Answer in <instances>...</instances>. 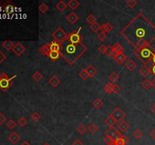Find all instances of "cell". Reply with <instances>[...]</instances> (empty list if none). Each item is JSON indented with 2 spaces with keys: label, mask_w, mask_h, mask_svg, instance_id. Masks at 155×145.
Returning <instances> with one entry per match:
<instances>
[{
  "label": "cell",
  "mask_w": 155,
  "mask_h": 145,
  "mask_svg": "<svg viewBox=\"0 0 155 145\" xmlns=\"http://www.w3.org/2000/svg\"><path fill=\"white\" fill-rule=\"evenodd\" d=\"M67 4H66L64 1H59V2L55 5V8L58 9V11H60V12H63V11L67 9Z\"/></svg>",
  "instance_id": "cell-20"
},
{
  "label": "cell",
  "mask_w": 155,
  "mask_h": 145,
  "mask_svg": "<svg viewBox=\"0 0 155 145\" xmlns=\"http://www.w3.org/2000/svg\"><path fill=\"white\" fill-rule=\"evenodd\" d=\"M21 145H30V144L28 143L27 141H24V143H23Z\"/></svg>",
  "instance_id": "cell-56"
},
{
  "label": "cell",
  "mask_w": 155,
  "mask_h": 145,
  "mask_svg": "<svg viewBox=\"0 0 155 145\" xmlns=\"http://www.w3.org/2000/svg\"><path fill=\"white\" fill-rule=\"evenodd\" d=\"M151 72L155 76V64L152 67V68L151 69Z\"/></svg>",
  "instance_id": "cell-53"
},
{
  "label": "cell",
  "mask_w": 155,
  "mask_h": 145,
  "mask_svg": "<svg viewBox=\"0 0 155 145\" xmlns=\"http://www.w3.org/2000/svg\"><path fill=\"white\" fill-rule=\"evenodd\" d=\"M142 87L146 89V90H148L152 87V85H151V81H150L149 79H144V81L142 82Z\"/></svg>",
  "instance_id": "cell-31"
},
{
  "label": "cell",
  "mask_w": 155,
  "mask_h": 145,
  "mask_svg": "<svg viewBox=\"0 0 155 145\" xmlns=\"http://www.w3.org/2000/svg\"><path fill=\"white\" fill-rule=\"evenodd\" d=\"M151 61H152V62L154 63V64H155V50L154 51L153 57H152V58H151Z\"/></svg>",
  "instance_id": "cell-54"
},
{
  "label": "cell",
  "mask_w": 155,
  "mask_h": 145,
  "mask_svg": "<svg viewBox=\"0 0 155 145\" xmlns=\"http://www.w3.org/2000/svg\"><path fill=\"white\" fill-rule=\"evenodd\" d=\"M88 130L91 132L92 134H95V133H96L98 132V126L96 125L95 123H92L89 125V128H88Z\"/></svg>",
  "instance_id": "cell-34"
},
{
  "label": "cell",
  "mask_w": 155,
  "mask_h": 145,
  "mask_svg": "<svg viewBox=\"0 0 155 145\" xmlns=\"http://www.w3.org/2000/svg\"><path fill=\"white\" fill-rule=\"evenodd\" d=\"M5 46L6 47V48L8 50H9V49H11V48H12V46H13V43L11 42H7L5 44Z\"/></svg>",
  "instance_id": "cell-48"
},
{
  "label": "cell",
  "mask_w": 155,
  "mask_h": 145,
  "mask_svg": "<svg viewBox=\"0 0 155 145\" xmlns=\"http://www.w3.org/2000/svg\"><path fill=\"white\" fill-rule=\"evenodd\" d=\"M72 145H83V143L80 141V139H77V140H75V141H73Z\"/></svg>",
  "instance_id": "cell-50"
},
{
  "label": "cell",
  "mask_w": 155,
  "mask_h": 145,
  "mask_svg": "<svg viewBox=\"0 0 155 145\" xmlns=\"http://www.w3.org/2000/svg\"><path fill=\"white\" fill-rule=\"evenodd\" d=\"M112 29H113V26H112L110 23H106V24H102V26H101L100 30H101V32H103V33H106L111 32V31L112 30Z\"/></svg>",
  "instance_id": "cell-16"
},
{
  "label": "cell",
  "mask_w": 155,
  "mask_h": 145,
  "mask_svg": "<svg viewBox=\"0 0 155 145\" xmlns=\"http://www.w3.org/2000/svg\"><path fill=\"white\" fill-rule=\"evenodd\" d=\"M49 45L50 51H59L60 52L61 48V43L53 40L52 42L49 43Z\"/></svg>",
  "instance_id": "cell-9"
},
{
  "label": "cell",
  "mask_w": 155,
  "mask_h": 145,
  "mask_svg": "<svg viewBox=\"0 0 155 145\" xmlns=\"http://www.w3.org/2000/svg\"><path fill=\"white\" fill-rule=\"evenodd\" d=\"M114 53V50H113V47L111 45H108L107 46V50H106V55L108 56H112Z\"/></svg>",
  "instance_id": "cell-38"
},
{
  "label": "cell",
  "mask_w": 155,
  "mask_h": 145,
  "mask_svg": "<svg viewBox=\"0 0 155 145\" xmlns=\"http://www.w3.org/2000/svg\"><path fill=\"white\" fill-rule=\"evenodd\" d=\"M117 127L121 132H126V131L129 129L130 125H129V124L127 122H126V121H122V122H120V123H118Z\"/></svg>",
  "instance_id": "cell-15"
},
{
  "label": "cell",
  "mask_w": 155,
  "mask_h": 145,
  "mask_svg": "<svg viewBox=\"0 0 155 145\" xmlns=\"http://www.w3.org/2000/svg\"><path fill=\"white\" fill-rule=\"evenodd\" d=\"M79 76H80V77L82 79V80H86V79L89 77V74H88V72H87L86 68L82 69V71L79 72Z\"/></svg>",
  "instance_id": "cell-30"
},
{
  "label": "cell",
  "mask_w": 155,
  "mask_h": 145,
  "mask_svg": "<svg viewBox=\"0 0 155 145\" xmlns=\"http://www.w3.org/2000/svg\"><path fill=\"white\" fill-rule=\"evenodd\" d=\"M98 51H99L101 54L104 55V54H106V50H107V46L104 45H101L99 47H98Z\"/></svg>",
  "instance_id": "cell-44"
},
{
  "label": "cell",
  "mask_w": 155,
  "mask_h": 145,
  "mask_svg": "<svg viewBox=\"0 0 155 145\" xmlns=\"http://www.w3.org/2000/svg\"><path fill=\"white\" fill-rule=\"evenodd\" d=\"M113 60L117 63L119 65H122L126 61V56L123 53H117L113 55Z\"/></svg>",
  "instance_id": "cell-8"
},
{
  "label": "cell",
  "mask_w": 155,
  "mask_h": 145,
  "mask_svg": "<svg viewBox=\"0 0 155 145\" xmlns=\"http://www.w3.org/2000/svg\"><path fill=\"white\" fill-rule=\"evenodd\" d=\"M30 118L32 119V120H33V122H38V121L41 119V115H40L38 112H34L31 114Z\"/></svg>",
  "instance_id": "cell-36"
},
{
  "label": "cell",
  "mask_w": 155,
  "mask_h": 145,
  "mask_svg": "<svg viewBox=\"0 0 155 145\" xmlns=\"http://www.w3.org/2000/svg\"><path fill=\"white\" fill-rule=\"evenodd\" d=\"M129 141V139L128 137H126V135H122V137L115 140L114 142L116 145H125L126 143H128Z\"/></svg>",
  "instance_id": "cell-13"
},
{
  "label": "cell",
  "mask_w": 155,
  "mask_h": 145,
  "mask_svg": "<svg viewBox=\"0 0 155 145\" xmlns=\"http://www.w3.org/2000/svg\"><path fill=\"white\" fill-rule=\"evenodd\" d=\"M104 141L107 144V145H110L111 144L113 143V141H114V140H113L112 138H111V137L105 136L104 138Z\"/></svg>",
  "instance_id": "cell-45"
},
{
  "label": "cell",
  "mask_w": 155,
  "mask_h": 145,
  "mask_svg": "<svg viewBox=\"0 0 155 145\" xmlns=\"http://www.w3.org/2000/svg\"><path fill=\"white\" fill-rule=\"evenodd\" d=\"M49 6H48L46 3H44V2L42 3V4L39 6V11L42 14H45L46 11H49Z\"/></svg>",
  "instance_id": "cell-33"
},
{
  "label": "cell",
  "mask_w": 155,
  "mask_h": 145,
  "mask_svg": "<svg viewBox=\"0 0 155 145\" xmlns=\"http://www.w3.org/2000/svg\"><path fill=\"white\" fill-rule=\"evenodd\" d=\"M113 47V50H114V52H115L116 54H117V53H123L124 48L120 44V43L117 42V43H116Z\"/></svg>",
  "instance_id": "cell-27"
},
{
  "label": "cell",
  "mask_w": 155,
  "mask_h": 145,
  "mask_svg": "<svg viewBox=\"0 0 155 145\" xmlns=\"http://www.w3.org/2000/svg\"><path fill=\"white\" fill-rule=\"evenodd\" d=\"M115 123H116L115 120L113 119V117H111V115H109L108 117L104 119V123H105L108 127H113V125H114V124H115Z\"/></svg>",
  "instance_id": "cell-24"
},
{
  "label": "cell",
  "mask_w": 155,
  "mask_h": 145,
  "mask_svg": "<svg viewBox=\"0 0 155 145\" xmlns=\"http://www.w3.org/2000/svg\"><path fill=\"white\" fill-rule=\"evenodd\" d=\"M86 21L91 25V24H95V23H97V18H95L92 14H90L86 18Z\"/></svg>",
  "instance_id": "cell-32"
},
{
  "label": "cell",
  "mask_w": 155,
  "mask_h": 145,
  "mask_svg": "<svg viewBox=\"0 0 155 145\" xmlns=\"http://www.w3.org/2000/svg\"><path fill=\"white\" fill-rule=\"evenodd\" d=\"M80 5V3L77 0H70L67 2V6L72 10H75Z\"/></svg>",
  "instance_id": "cell-18"
},
{
  "label": "cell",
  "mask_w": 155,
  "mask_h": 145,
  "mask_svg": "<svg viewBox=\"0 0 155 145\" xmlns=\"http://www.w3.org/2000/svg\"><path fill=\"white\" fill-rule=\"evenodd\" d=\"M67 40H68L71 43H73V44H78V43L82 42V36L80 33V31L75 30L70 33V34H68Z\"/></svg>",
  "instance_id": "cell-6"
},
{
  "label": "cell",
  "mask_w": 155,
  "mask_h": 145,
  "mask_svg": "<svg viewBox=\"0 0 155 145\" xmlns=\"http://www.w3.org/2000/svg\"><path fill=\"white\" fill-rule=\"evenodd\" d=\"M9 138H10V140H11V141L15 144L17 143V142H18V141L20 139V137L19 136L16 132H14L13 134H11V136L9 137Z\"/></svg>",
  "instance_id": "cell-35"
},
{
  "label": "cell",
  "mask_w": 155,
  "mask_h": 145,
  "mask_svg": "<svg viewBox=\"0 0 155 145\" xmlns=\"http://www.w3.org/2000/svg\"><path fill=\"white\" fill-rule=\"evenodd\" d=\"M126 67L128 69L129 71H133L137 67V64L133 60H129L126 64Z\"/></svg>",
  "instance_id": "cell-22"
},
{
  "label": "cell",
  "mask_w": 155,
  "mask_h": 145,
  "mask_svg": "<svg viewBox=\"0 0 155 145\" xmlns=\"http://www.w3.org/2000/svg\"><path fill=\"white\" fill-rule=\"evenodd\" d=\"M15 122H14L13 120H11V121H9V123H8V126H9V128H10V129H13L14 127H15Z\"/></svg>",
  "instance_id": "cell-49"
},
{
  "label": "cell",
  "mask_w": 155,
  "mask_h": 145,
  "mask_svg": "<svg viewBox=\"0 0 155 145\" xmlns=\"http://www.w3.org/2000/svg\"><path fill=\"white\" fill-rule=\"evenodd\" d=\"M86 70L89 77H94L95 75L97 74V72H98L97 70H96V69H95V67L92 65V64H90V65H89V66L87 67L86 68Z\"/></svg>",
  "instance_id": "cell-19"
},
{
  "label": "cell",
  "mask_w": 155,
  "mask_h": 145,
  "mask_svg": "<svg viewBox=\"0 0 155 145\" xmlns=\"http://www.w3.org/2000/svg\"><path fill=\"white\" fill-rule=\"evenodd\" d=\"M13 50L16 55H18V56H20V55H22L23 53L25 51V48L22 45L20 44V42H18V44L14 47Z\"/></svg>",
  "instance_id": "cell-12"
},
{
  "label": "cell",
  "mask_w": 155,
  "mask_h": 145,
  "mask_svg": "<svg viewBox=\"0 0 155 145\" xmlns=\"http://www.w3.org/2000/svg\"><path fill=\"white\" fill-rule=\"evenodd\" d=\"M113 85L112 82H108L104 86V92L107 93L108 95H111V93H113Z\"/></svg>",
  "instance_id": "cell-23"
},
{
  "label": "cell",
  "mask_w": 155,
  "mask_h": 145,
  "mask_svg": "<svg viewBox=\"0 0 155 145\" xmlns=\"http://www.w3.org/2000/svg\"><path fill=\"white\" fill-rule=\"evenodd\" d=\"M149 135H150V136H151V138L154 139V140H155V129H154L152 130L151 132H150Z\"/></svg>",
  "instance_id": "cell-51"
},
{
  "label": "cell",
  "mask_w": 155,
  "mask_h": 145,
  "mask_svg": "<svg viewBox=\"0 0 155 145\" xmlns=\"http://www.w3.org/2000/svg\"><path fill=\"white\" fill-rule=\"evenodd\" d=\"M18 124L21 126V127H23V126H24V125H26L27 124V120L25 118H24V117H22V118H20V119H18Z\"/></svg>",
  "instance_id": "cell-46"
},
{
  "label": "cell",
  "mask_w": 155,
  "mask_h": 145,
  "mask_svg": "<svg viewBox=\"0 0 155 145\" xmlns=\"http://www.w3.org/2000/svg\"><path fill=\"white\" fill-rule=\"evenodd\" d=\"M5 12L8 14H11L13 13L14 11H15V7L13 5H7L6 8H5Z\"/></svg>",
  "instance_id": "cell-43"
},
{
  "label": "cell",
  "mask_w": 155,
  "mask_h": 145,
  "mask_svg": "<svg viewBox=\"0 0 155 145\" xmlns=\"http://www.w3.org/2000/svg\"><path fill=\"white\" fill-rule=\"evenodd\" d=\"M90 29H91L93 32L96 33V32H98V30H100V29H101V25L98 24V23H95V24L90 25Z\"/></svg>",
  "instance_id": "cell-39"
},
{
  "label": "cell",
  "mask_w": 155,
  "mask_h": 145,
  "mask_svg": "<svg viewBox=\"0 0 155 145\" xmlns=\"http://www.w3.org/2000/svg\"><path fill=\"white\" fill-rule=\"evenodd\" d=\"M120 90H121V88H120V86L118 85V84L114 83L113 85V93L114 94H118V93L120 92Z\"/></svg>",
  "instance_id": "cell-42"
},
{
  "label": "cell",
  "mask_w": 155,
  "mask_h": 145,
  "mask_svg": "<svg viewBox=\"0 0 155 145\" xmlns=\"http://www.w3.org/2000/svg\"><path fill=\"white\" fill-rule=\"evenodd\" d=\"M150 72H151V71H150L149 69L147 68L146 67H144V66L142 67V68L139 70V73L142 75V76L144 77V78L148 76Z\"/></svg>",
  "instance_id": "cell-26"
},
{
  "label": "cell",
  "mask_w": 155,
  "mask_h": 145,
  "mask_svg": "<svg viewBox=\"0 0 155 145\" xmlns=\"http://www.w3.org/2000/svg\"><path fill=\"white\" fill-rule=\"evenodd\" d=\"M151 85H152V87L155 88V78L151 81Z\"/></svg>",
  "instance_id": "cell-55"
},
{
  "label": "cell",
  "mask_w": 155,
  "mask_h": 145,
  "mask_svg": "<svg viewBox=\"0 0 155 145\" xmlns=\"http://www.w3.org/2000/svg\"><path fill=\"white\" fill-rule=\"evenodd\" d=\"M154 48L151 46L144 47V48H137L134 51V55L136 57H138L143 64H147L148 62L151 61L153 57Z\"/></svg>",
  "instance_id": "cell-3"
},
{
  "label": "cell",
  "mask_w": 155,
  "mask_h": 145,
  "mask_svg": "<svg viewBox=\"0 0 155 145\" xmlns=\"http://www.w3.org/2000/svg\"><path fill=\"white\" fill-rule=\"evenodd\" d=\"M104 134H105V136H108L112 138L114 141L119 138H120V137H122L123 135V134L120 133V132H119V131H118L116 128L113 127H113L109 128L105 132Z\"/></svg>",
  "instance_id": "cell-7"
},
{
  "label": "cell",
  "mask_w": 155,
  "mask_h": 145,
  "mask_svg": "<svg viewBox=\"0 0 155 145\" xmlns=\"http://www.w3.org/2000/svg\"><path fill=\"white\" fill-rule=\"evenodd\" d=\"M51 36L55 41L59 42L61 44L67 40V38H68V35L61 27H58L55 30L51 33Z\"/></svg>",
  "instance_id": "cell-4"
},
{
  "label": "cell",
  "mask_w": 155,
  "mask_h": 145,
  "mask_svg": "<svg viewBox=\"0 0 155 145\" xmlns=\"http://www.w3.org/2000/svg\"><path fill=\"white\" fill-rule=\"evenodd\" d=\"M42 145H50V144H49V143H47V142H46V143H44Z\"/></svg>",
  "instance_id": "cell-57"
},
{
  "label": "cell",
  "mask_w": 155,
  "mask_h": 145,
  "mask_svg": "<svg viewBox=\"0 0 155 145\" xmlns=\"http://www.w3.org/2000/svg\"><path fill=\"white\" fill-rule=\"evenodd\" d=\"M49 83L50 84L52 87L56 88V87H58V86L60 85L61 79H59L56 75H54V76H52L49 79Z\"/></svg>",
  "instance_id": "cell-10"
},
{
  "label": "cell",
  "mask_w": 155,
  "mask_h": 145,
  "mask_svg": "<svg viewBox=\"0 0 155 145\" xmlns=\"http://www.w3.org/2000/svg\"><path fill=\"white\" fill-rule=\"evenodd\" d=\"M120 34L135 49L148 47L155 40V26L140 13L120 31Z\"/></svg>",
  "instance_id": "cell-1"
},
{
  "label": "cell",
  "mask_w": 155,
  "mask_h": 145,
  "mask_svg": "<svg viewBox=\"0 0 155 145\" xmlns=\"http://www.w3.org/2000/svg\"><path fill=\"white\" fill-rule=\"evenodd\" d=\"M111 117H113V119L115 120L116 123H120L122 122L123 119L126 117V113L123 110L119 107H117L113 110L112 113L110 114Z\"/></svg>",
  "instance_id": "cell-5"
},
{
  "label": "cell",
  "mask_w": 155,
  "mask_h": 145,
  "mask_svg": "<svg viewBox=\"0 0 155 145\" xmlns=\"http://www.w3.org/2000/svg\"><path fill=\"white\" fill-rule=\"evenodd\" d=\"M86 51L87 47L82 42L73 44L69 42V43L66 45L62 43L60 54L69 65H73L77 61L78 59L82 57V55H84Z\"/></svg>",
  "instance_id": "cell-2"
},
{
  "label": "cell",
  "mask_w": 155,
  "mask_h": 145,
  "mask_svg": "<svg viewBox=\"0 0 155 145\" xmlns=\"http://www.w3.org/2000/svg\"><path fill=\"white\" fill-rule=\"evenodd\" d=\"M98 39L101 41V42H104V40H106L107 39V35H106V33H103V32H101L100 33H98Z\"/></svg>",
  "instance_id": "cell-41"
},
{
  "label": "cell",
  "mask_w": 155,
  "mask_h": 145,
  "mask_svg": "<svg viewBox=\"0 0 155 145\" xmlns=\"http://www.w3.org/2000/svg\"><path fill=\"white\" fill-rule=\"evenodd\" d=\"M39 51H40L42 55H44V56H48L49 52L51 51H50V48H49V45L45 44L43 45H42V46L40 48V49H39Z\"/></svg>",
  "instance_id": "cell-14"
},
{
  "label": "cell",
  "mask_w": 155,
  "mask_h": 145,
  "mask_svg": "<svg viewBox=\"0 0 155 145\" xmlns=\"http://www.w3.org/2000/svg\"><path fill=\"white\" fill-rule=\"evenodd\" d=\"M108 78H109V79H110L111 82H112V83L114 84L118 81V79H119V75H118L117 72H111V74L109 75Z\"/></svg>",
  "instance_id": "cell-25"
},
{
  "label": "cell",
  "mask_w": 155,
  "mask_h": 145,
  "mask_svg": "<svg viewBox=\"0 0 155 145\" xmlns=\"http://www.w3.org/2000/svg\"><path fill=\"white\" fill-rule=\"evenodd\" d=\"M87 131H88V129H87V128L84 125H80L77 129V132L80 134H85L86 133Z\"/></svg>",
  "instance_id": "cell-37"
},
{
  "label": "cell",
  "mask_w": 155,
  "mask_h": 145,
  "mask_svg": "<svg viewBox=\"0 0 155 145\" xmlns=\"http://www.w3.org/2000/svg\"><path fill=\"white\" fill-rule=\"evenodd\" d=\"M133 135L134 138L139 140V139L142 138V136H143V132L139 129H135L133 133Z\"/></svg>",
  "instance_id": "cell-29"
},
{
  "label": "cell",
  "mask_w": 155,
  "mask_h": 145,
  "mask_svg": "<svg viewBox=\"0 0 155 145\" xmlns=\"http://www.w3.org/2000/svg\"><path fill=\"white\" fill-rule=\"evenodd\" d=\"M32 78L33 80L36 82H39L43 79V74L40 71H36L33 75H32Z\"/></svg>",
  "instance_id": "cell-21"
},
{
  "label": "cell",
  "mask_w": 155,
  "mask_h": 145,
  "mask_svg": "<svg viewBox=\"0 0 155 145\" xmlns=\"http://www.w3.org/2000/svg\"><path fill=\"white\" fill-rule=\"evenodd\" d=\"M66 19L68 20L71 24H74L78 20H79V16L76 14L75 12H71L67 16Z\"/></svg>",
  "instance_id": "cell-11"
},
{
  "label": "cell",
  "mask_w": 155,
  "mask_h": 145,
  "mask_svg": "<svg viewBox=\"0 0 155 145\" xmlns=\"http://www.w3.org/2000/svg\"><path fill=\"white\" fill-rule=\"evenodd\" d=\"M48 57H49L52 61H58V60L59 59V57H61V54L59 51H51L49 52Z\"/></svg>",
  "instance_id": "cell-17"
},
{
  "label": "cell",
  "mask_w": 155,
  "mask_h": 145,
  "mask_svg": "<svg viewBox=\"0 0 155 145\" xmlns=\"http://www.w3.org/2000/svg\"><path fill=\"white\" fill-rule=\"evenodd\" d=\"M92 105L95 109H99V108L102 107V105H103V101H102L100 98H96L95 99V101L92 102Z\"/></svg>",
  "instance_id": "cell-28"
},
{
  "label": "cell",
  "mask_w": 155,
  "mask_h": 145,
  "mask_svg": "<svg viewBox=\"0 0 155 145\" xmlns=\"http://www.w3.org/2000/svg\"><path fill=\"white\" fill-rule=\"evenodd\" d=\"M110 145H116V144H115V142H114V141H113V143L111 144H110Z\"/></svg>",
  "instance_id": "cell-58"
},
{
  "label": "cell",
  "mask_w": 155,
  "mask_h": 145,
  "mask_svg": "<svg viewBox=\"0 0 155 145\" xmlns=\"http://www.w3.org/2000/svg\"><path fill=\"white\" fill-rule=\"evenodd\" d=\"M154 63L152 62V61H148L147 64H144V67H146L147 68L149 69L150 71H151V69L152 68V67L154 66Z\"/></svg>",
  "instance_id": "cell-47"
},
{
  "label": "cell",
  "mask_w": 155,
  "mask_h": 145,
  "mask_svg": "<svg viewBox=\"0 0 155 145\" xmlns=\"http://www.w3.org/2000/svg\"><path fill=\"white\" fill-rule=\"evenodd\" d=\"M151 112H152V113H154V114H155V103H153V104L151 105Z\"/></svg>",
  "instance_id": "cell-52"
},
{
  "label": "cell",
  "mask_w": 155,
  "mask_h": 145,
  "mask_svg": "<svg viewBox=\"0 0 155 145\" xmlns=\"http://www.w3.org/2000/svg\"><path fill=\"white\" fill-rule=\"evenodd\" d=\"M137 4H138V2L136 1V0H128V1H126V5H127L130 9L135 8Z\"/></svg>",
  "instance_id": "cell-40"
}]
</instances>
